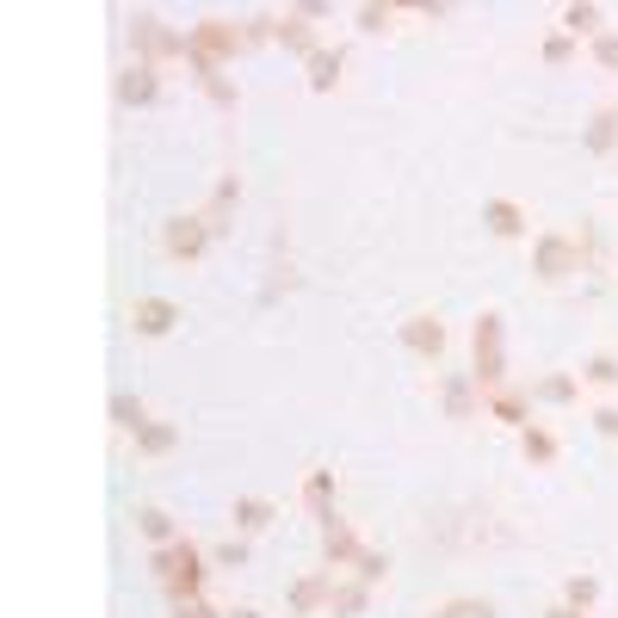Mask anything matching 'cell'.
Masks as SVG:
<instances>
[{"label": "cell", "mask_w": 618, "mask_h": 618, "mask_svg": "<svg viewBox=\"0 0 618 618\" xmlns=\"http://www.w3.org/2000/svg\"><path fill=\"white\" fill-rule=\"evenodd\" d=\"M563 32H569V38H600V32H606V13H600L594 0H569V7H563Z\"/></svg>", "instance_id": "2e32d148"}, {"label": "cell", "mask_w": 618, "mask_h": 618, "mask_svg": "<svg viewBox=\"0 0 618 618\" xmlns=\"http://www.w3.org/2000/svg\"><path fill=\"white\" fill-rule=\"evenodd\" d=\"M520 452H526V464H557L563 440L551 433V427H539V421H532V427L520 433Z\"/></svg>", "instance_id": "ac0fdd59"}, {"label": "cell", "mask_w": 618, "mask_h": 618, "mask_svg": "<svg viewBox=\"0 0 618 618\" xmlns=\"http://www.w3.org/2000/svg\"><path fill=\"white\" fill-rule=\"evenodd\" d=\"M230 618H260V613H248V606H242V613H230Z\"/></svg>", "instance_id": "ab89813d"}, {"label": "cell", "mask_w": 618, "mask_h": 618, "mask_svg": "<svg viewBox=\"0 0 618 618\" xmlns=\"http://www.w3.org/2000/svg\"><path fill=\"white\" fill-rule=\"evenodd\" d=\"M136 532L149 544H174V520H168L161 507H143V514H136Z\"/></svg>", "instance_id": "f1b7e54d"}, {"label": "cell", "mask_w": 618, "mask_h": 618, "mask_svg": "<svg viewBox=\"0 0 618 618\" xmlns=\"http://www.w3.org/2000/svg\"><path fill=\"white\" fill-rule=\"evenodd\" d=\"M569 57H576V38H569V32H551V38H544V62H557L563 69Z\"/></svg>", "instance_id": "836d02e7"}, {"label": "cell", "mask_w": 618, "mask_h": 618, "mask_svg": "<svg viewBox=\"0 0 618 618\" xmlns=\"http://www.w3.org/2000/svg\"><path fill=\"white\" fill-rule=\"evenodd\" d=\"M174 618H230V613H211L205 600H180V606H174Z\"/></svg>", "instance_id": "74e56055"}, {"label": "cell", "mask_w": 618, "mask_h": 618, "mask_svg": "<svg viewBox=\"0 0 618 618\" xmlns=\"http://www.w3.org/2000/svg\"><path fill=\"white\" fill-rule=\"evenodd\" d=\"M445 415H452V421H470V415H477V378H452V384H445Z\"/></svg>", "instance_id": "cb8c5ba5"}, {"label": "cell", "mask_w": 618, "mask_h": 618, "mask_svg": "<svg viewBox=\"0 0 618 618\" xmlns=\"http://www.w3.org/2000/svg\"><path fill=\"white\" fill-rule=\"evenodd\" d=\"M483 223H489V235H502V242H520V235H526V211L514 205V198H489Z\"/></svg>", "instance_id": "4fadbf2b"}, {"label": "cell", "mask_w": 618, "mask_h": 618, "mask_svg": "<svg viewBox=\"0 0 618 618\" xmlns=\"http://www.w3.org/2000/svg\"><path fill=\"white\" fill-rule=\"evenodd\" d=\"M174 445H180V433H174V427H168V421H149L143 433H136V458H168Z\"/></svg>", "instance_id": "ffe728a7"}, {"label": "cell", "mask_w": 618, "mask_h": 618, "mask_svg": "<svg viewBox=\"0 0 618 618\" xmlns=\"http://www.w3.org/2000/svg\"><path fill=\"white\" fill-rule=\"evenodd\" d=\"M594 62L618 75V32H600V38H594Z\"/></svg>", "instance_id": "e575fe53"}, {"label": "cell", "mask_w": 618, "mask_h": 618, "mask_svg": "<svg viewBox=\"0 0 618 618\" xmlns=\"http://www.w3.org/2000/svg\"><path fill=\"white\" fill-rule=\"evenodd\" d=\"M112 427H124V433H143V427H149V408H143V396L118 390V396H112Z\"/></svg>", "instance_id": "603a6c76"}, {"label": "cell", "mask_w": 618, "mask_h": 618, "mask_svg": "<svg viewBox=\"0 0 618 618\" xmlns=\"http://www.w3.org/2000/svg\"><path fill=\"white\" fill-rule=\"evenodd\" d=\"M205 248H211V223H205V211L198 217H168V230H161V254H168V260L193 267V260H205Z\"/></svg>", "instance_id": "8992f818"}, {"label": "cell", "mask_w": 618, "mask_h": 618, "mask_svg": "<svg viewBox=\"0 0 618 618\" xmlns=\"http://www.w3.org/2000/svg\"><path fill=\"white\" fill-rule=\"evenodd\" d=\"M544 618H588V613H576V606H563V600H557V606H551Z\"/></svg>", "instance_id": "f35d334b"}, {"label": "cell", "mask_w": 618, "mask_h": 618, "mask_svg": "<svg viewBox=\"0 0 618 618\" xmlns=\"http://www.w3.org/2000/svg\"><path fill=\"white\" fill-rule=\"evenodd\" d=\"M186 38H193V50H186V69L205 81V75H217V69H223L235 50H242V44H248V32H235L230 20H198Z\"/></svg>", "instance_id": "3957f363"}, {"label": "cell", "mask_w": 618, "mask_h": 618, "mask_svg": "<svg viewBox=\"0 0 618 618\" xmlns=\"http://www.w3.org/2000/svg\"><path fill=\"white\" fill-rule=\"evenodd\" d=\"M235 198H242V186H235V180H223V186H217V198H211V211H205V223H211V235H223V230H230V211H235Z\"/></svg>", "instance_id": "4316f807"}, {"label": "cell", "mask_w": 618, "mask_h": 618, "mask_svg": "<svg viewBox=\"0 0 618 618\" xmlns=\"http://www.w3.org/2000/svg\"><path fill=\"white\" fill-rule=\"evenodd\" d=\"M576 378H569V371H551V378H539V384H532V403H551V408H563V403H576Z\"/></svg>", "instance_id": "7402d4cb"}, {"label": "cell", "mask_w": 618, "mask_h": 618, "mask_svg": "<svg viewBox=\"0 0 618 618\" xmlns=\"http://www.w3.org/2000/svg\"><path fill=\"white\" fill-rule=\"evenodd\" d=\"M341 69H347V57H341V50H316V57H309V94H334Z\"/></svg>", "instance_id": "d6986e66"}, {"label": "cell", "mask_w": 618, "mask_h": 618, "mask_svg": "<svg viewBox=\"0 0 618 618\" xmlns=\"http://www.w3.org/2000/svg\"><path fill=\"white\" fill-rule=\"evenodd\" d=\"M353 20H359V32H384V25L396 20V7H378V0H371V7H359V13H353Z\"/></svg>", "instance_id": "d6a6232c"}, {"label": "cell", "mask_w": 618, "mask_h": 618, "mask_svg": "<svg viewBox=\"0 0 618 618\" xmlns=\"http://www.w3.org/2000/svg\"><path fill=\"white\" fill-rule=\"evenodd\" d=\"M483 408L502 427H514V433H526V427H532V396H520V390H489Z\"/></svg>", "instance_id": "7c38bea8"}, {"label": "cell", "mask_w": 618, "mask_h": 618, "mask_svg": "<svg viewBox=\"0 0 618 618\" xmlns=\"http://www.w3.org/2000/svg\"><path fill=\"white\" fill-rule=\"evenodd\" d=\"M272 520H279V507H272V502H260V495L235 502V526H242V532H267Z\"/></svg>", "instance_id": "d4e9b609"}, {"label": "cell", "mask_w": 618, "mask_h": 618, "mask_svg": "<svg viewBox=\"0 0 618 618\" xmlns=\"http://www.w3.org/2000/svg\"><path fill=\"white\" fill-rule=\"evenodd\" d=\"M563 606L594 613V606H600V581H594V576H569V581H563Z\"/></svg>", "instance_id": "484cf974"}, {"label": "cell", "mask_w": 618, "mask_h": 618, "mask_svg": "<svg viewBox=\"0 0 618 618\" xmlns=\"http://www.w3.org/2000/svg\"><path fill=\"white\" fill-rule=\"evenodd\" d=\"M154 99H161V75H154L149 62H131L118 75V106H154Z\"/></svg>", "instance_id": "30bf717a"}, {"label": "cell", "mask_w": 618, "mask_h": 618, "mask_svg": "<svg viewBox=\"0 0 618 618\" xmlns=\"http://www.w3.org/2000/svg\"><path fill=\"white\" fill-rule=\"evenodd\" d=\"M403 347L415 353V359H440L445 353V322L440 316H408L403 322Z\"/></svg>", "instance_id": "9c48e42d"}, {"label": "cell", "mask_w": 618, "mask_h": 618, "mask_svg": "<svg viewBox=\"0 0 618 618\" xmlns=\"http://www.w3.org/2000/svg\"><path fill=\"white\" fill-rule=\"evenodd\" d=\"M198 87L211 94V106H223V112H235V81L223 75V69H217V75H205V81H198Z\"/></svg>", "instance_id": "4dcf8cb0"}, {"label": "cell", "mask_w": 618, "mask_h": 618, "mask_svg": "<svg viewBox=\"0 0 618 618\" xmlns=\"http://www.w3.org/2000/svg\"><path fill=\"white\" fill-rule=\"evenodd\" d=\"M329 594H334V569H322V576H304L297 588H291V613H297V618L329 613Z\"/></svg>", "instance_id": "8fae6325"}, {"label": "cell", "mask_w": 618, "mask_h": 618, "mask_svg": "<svg viewBox=\"0 0 618 618\" xmlns=\"http://www.w3.org/2000/svg\"><path fill=\"white\" fill-rule=\"evenodd\" d=\"M149 569L161 576V588L174 594V606L180 600H198L205 594V551H198L193 539H174V544H154V557H149Z\"/></svg>", "instance_id": "6da1fadb"}, {"label": "cell", "mask_w": 618, "mask_h": 618, "mask_svg": "<svg viewBox=\"0 0 618 618\" xmlns=\"http://www.w3.org/2000/svg\"><path fill=\"white\" fill-rule=\"evenodd\" d=\"M131 44H136V62H186V50H193V38L186 32H174V25H161L154 13H143V20L131 25Z\"/></svg>", "instance_id": "5b68a950"}, {"label": "cell", "mask_w": 618, "mask_h": 618, "mask_svg": "<svg viewBox=\"0 0 618 618\" xmlns=\"http://www.w3.org/2000/svg\"><path fill=\"white\" fill-rule=\"evenodd\" d=\"M470 378H477V390H507V329L502 316H477V329H470Z\"/></svg>", "instance_id": "7a4b0ae2"}, {"label": "cell", "mask_w": 618, "mask_h": 618, "mask_svg": "<svg viewBox=\"0 0 618 618\" xmlns=\"http://www.w3.org/2000/svg\"><path fill=\"white\" fill-rule=\"evenodd\" d=\"M581 143H588V154H613L618 149V112H594Z\"/></svg>", "instance_id": "44dd1931"}, {"label": "cell", "mask_w": 618, "mask_h": 618, "mask_svg": "<svg viewBox=\"0 0 618 618\" xmlns=\"http://www.w3.org/2000/svg\"><path fill=\"white\" fill-rule=\"evenodd\" d=\"M174 322H180V309L168 304V297H136L131 304V329L143 334V341H161Z\"/></svg>", "instance_id": "ba28073f"}, {"label": "cell", "mask_w": 618, "mask_h": 618, "mask_svg": "<svg viewBox=\"0 0 618 618\" xmlns=\"http://www.w3.org/2000/svg\"><path fill=\"white\" fill-rule=\"evenodd\" d=\"M359 551H366V544H359V532L334 514V520L322 526V563H329V569H353V563H359Z\"/></svg>", "instance_id": "52a82bcc"}, {"label": "cell", "mask_w": 618, "mask_h": 618, "mask_svg": "<svg viewBox=\"0 0 618 618\" xmlns=\"http://www.w3.org/2000/svg\"><path fill=\"white\" fill-rule=\"evenodd\" d=\"M211 557L223 563V569H242V563H248V544H242V539H223V544L211 551Z\"/></svg>", "instance_id": "d590c367"}, {"label": "cell", "mask_w": 618, "mask_h": 618, "mask_svg": "<svg viewBox=\"0 0 618 618\" xmlns=\"http://www.w3.org/2000/svg\"><path fill=\"white\" fill-rule=\"evenodd\" d=\"M581 267H588L581 235H539V242H532V272H539L544 285H563V279H576Z\"/></svg>", "instance_id": "277c9868"}, {"label": "cell", "mask_w": 618, "mask_h": 618, "mask_svg": "<svg viewBox=\"0 0 618 618\" xmlns=\"http://www.w3.org/2000/svg\"><path fill=\"white\" fill-rule=\"evenodd\" d=\"M366 600H371L366 581H334V594H329V618H359V613H366Z\"/></svg>", "instance_id": "e0dca14e"}, {"label": "cell", "mask_w": 618, "mask_h": 618, "mask_svg": "<svg viewBox=\"0 0 618 618\" xmlns=\"http://www.w3.org/2000/svg\"><path fill=\"white\" fill-rule=\"evenodd\" d=\"M427 618H495V606L489 600H470V594H458V600H440Z\"/></svg>", "instance_id": "83f0119b"}, {"label": "cell", "mask_w": 618, "mask_h": 618, "mask_svg": "<svg viewBox=\"0 0 618 618\" xmlns=\"http://www.w3.org/2000/svg\"><path fill=\"white\" fill-rule=\"evenodd\" d=\"M304 507L322 526L334 520V470H309V477H304Z\"/></svg>", "instance_id": "9a60e30c"}, {"label": "cell", "mask_w": 618, "mask_h": 618, "mask_svg": "<svg viewBox=\"0 0 618 618\" xmlns=\"http://www.w3.org/2000/svg\"><path fill=\"white\" fill-rule=\"evenodd\" d=\"M613 112H618V106H613Z\"/></svg>", "instance_id": "60d3db41"}, {"label": "cell", "mask_w": 618, "mask_h": 618, "mask_svg": "<svg viewBox=\"0 0 618 618\" xmlns=\"http://www.w3.org/2000/svg\"><path fill=\"white\" fill-rule=\"evenodd\" d=\"M279 44H285V50H304V57L322 50V44H316V20H309L304 7H297V13H279Z\"/></svg>", "instance_id": "5bb4252c"}, {"label": "cell", "mask_w": 618, "mask_h": 618, "mask_svg": "<svg viewBox=\"0 0 618 618\" xmlns=\"http://www.w3.org/2000/svg\"><path fill=\"white\" fill-rule=\"evenodd\" d=\"M581 378H588V384H600V390H613L618 384V359H613V353H594V359L581 366Z\"/></svg>", "instance_id": "f546056e"}, {"label": "cell", "mask_w": 618, "mask_h": 618, "mask_svg": "<svg viewBox=\"0 0 618 618\" xmlns=\"http://www.w3.org/2000/svg\"><path fill=\"white\" fill-rule=\"evenodd\" d=\"M588 421H594V433H600V440H618V408H613V403H606V408H594Z\"/></svg>", "instance_id": "8d00e7d4"}, {"label": "cell", "mask_w": 618, "mask_h": 618, "mask_svg": "<svg viewBox=\"0 0 618 618\" xmlns=\"http://www.w3.org/2000/svg\"><path fill=\"white\" fill-rule=\"evenodd\" d=\"M353 569H359V581H366V588H378V581L390 576V557H384V551H359V563H353Z\"/></svg>", "instance_id": "1f68e13d"}]
</instances>
